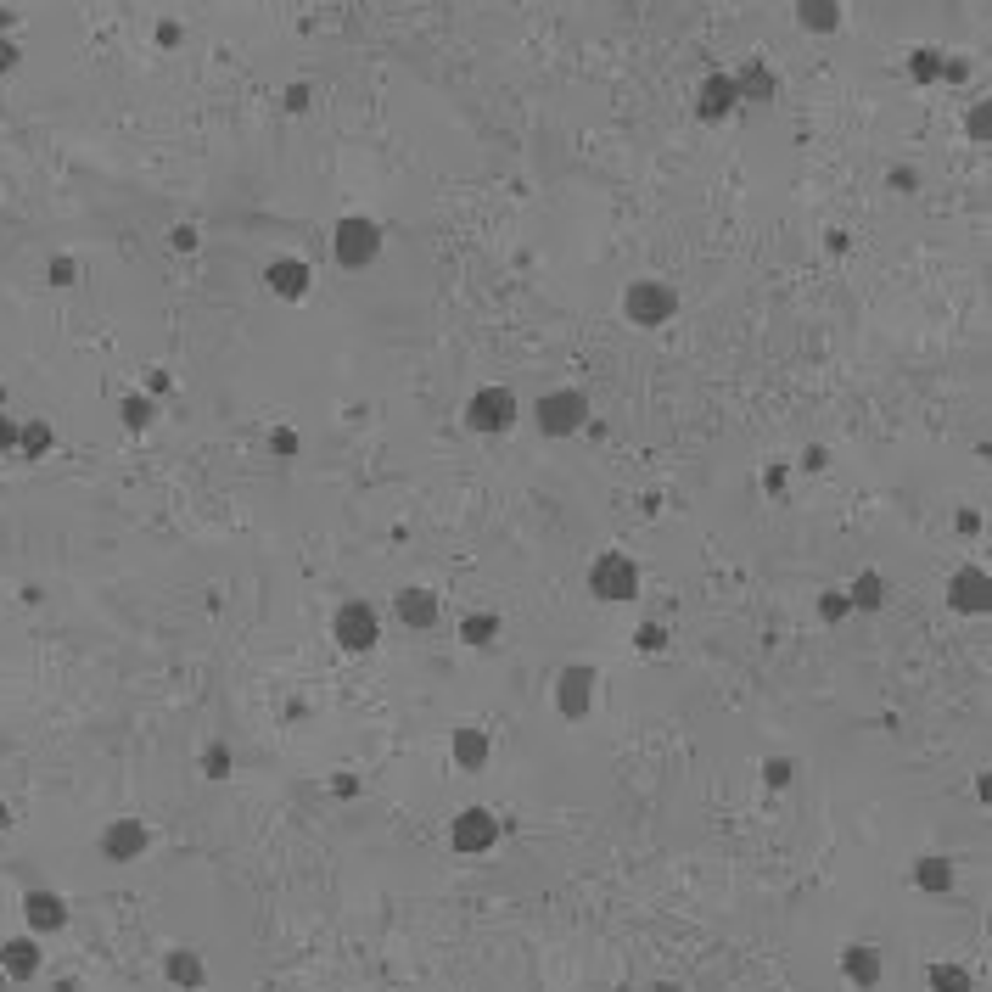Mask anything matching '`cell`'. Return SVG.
Here are the masks:
<instances>
[{"label":"cell","instance_id":"6da1fadb","mask_svg":"<svg viewBox=\"0 0 992 992\" xmlns=\"http://www.w3.org/2000/svg\"><path fill=\"white\" fill-rule=\"evenodd\" d=\"M639 561L623 550H606L595 555V567H589V595L600 600V606H628V600H639Z\"/></svg>","mask_w":992,"mask_h":992},{"label":"cell","instance_id":"7a4b0ae2","mask_svg":"<svg viewBox=\"0 0 992 992\" xmlns=\"http://www.w3.org/2000/svg\"><path fill=\"white\" fill-rule=\"evenodd\" d=\"M331 639H337V651L348 656H365L382 645V617H376V606L370 600H342L337 611H331Z\"/></svg>","mask_w":992,"mask_h":992},{"label":"cell","instance_id":"3957f363","mask_svg":"<svg viewBox=\"0 0 992 992\" xmlns=\"http://www.w3.org/2000/svg\"><path fill=\"white\" fill-rule=\"evenodd\" d=\"M516 421H522V398H516L511 387H477V393L466 398V426L477 438H499V432H511Z\"/></svg>","mask_w":992,"mask_h":992},{"label":"cell","instance_id":"277c9868","mask_svg":"<svg viewBox=\"0 0 992 992\" xmlns=\"http://www.w3.org/2000/svg\"><path fill=\"white\" fill-rule=\"evenodd\" d=\"M583 421H589V398L578 387H555L533 404V426H539L544 438H578Z\"/></svg>","mask_w":992,"mask_h":992},{"label":"cell","instance_id":"5b68a950","mask_svg":"<svg viewBox=\"0 0 992 992\" xmlns=\"http://www.w3.org/2000/svg\"><path fill=\"white\" fill-rule=\"evenodd\" d=\"M673 314H679V298H673V286H662V281H634L623 292V320L639 326V331L667 326Z\"/></svg>","mask_w":992,"mask_h":992},{"label":"cell","instance_id":"8992f818","mask_svg":"<svg viewBox=\"0 0 992 992\" xmlns=\"http://www.w3.org/2000/svg\"><path fill=\"white\" fill-rule=\"evenodd\" d=\"M449 847L460 858H488L499 847V819L488 808H460L449 819Z\"/></svg>","mask_w":992,"mask_h":992},{"label":"cell","instance_id":"52a82bcc","mask_svg":"<svg viewBox=\"0 0 992 992\" xmlns=\"http://www.w3.org/2000/svg\"><path fill=\"white\" fill-rule=\"evenodd\" d=\"M595 667L589 662H572V667H561L555 673V712L567 723H578V718H589V707H595Z\"/></svg>","mask_w":992,"mask_h":992},{"label":"cell","instance_id":"ba28073f","mask_svg":"<svg viewBox=\"0 0 992 992\" xmlns=\"http://www.w3.org/2000/svg\"><path fill=\"white\" fill-rule=\"evenodd\" d=\"M96 852L107 858V864H135V858H146L152 852V830H146L141 819H113L107 830H101V841H96Z\"/></svg>","mask_w":992,"mask_h":992},{"label":"cell","instance_id":"9c48e42d","mask_svg":"<svg viewBox=\"0 0 992 992\" xmlns=\"http://www.w3.org/2000/svg\"><path fill=\"white\" fill-rule=\"evenodd\" d=\"M393 611H398V628H410V634H432V628L443 623L438 589H421V583L398 589V595H393Z\"/></svg>","mask_w":992,"mask_h":992},{"label":"cell","instance_id":"30bf717a","mask_svg":"<svg viewBox=\"0 0 992 992\" xmlns=\"http://www.w3.org/2000/svg\"><path fill=\"white\" fill-rule=\"evenodd\" d=\"M948 606L959 611V617H987L992 606V578L987 567H959L948 578Z\"/></svg>","mask_w":992,"mask_h":992},{"label":"cell","instance_id":"8fae6325","mask_svg":"<svg viewBox=\"0 0 992 992\" xmlns=\"http://www.w3.org/2000/svg\"><path fill=\"white\" fill-rule=\"evenodd\" d=\"M68 920L73 914H68V897L62 892H45L40 886V892L23 897V925H29V936H40V942L45 936H57V931H68Z\"/></svg>","mask_w":992,"mask_h":992},{"label":"cell","instance_id":"7c38bea8","mask_svg":"<svg viewBox=\"0 0 992 992\" xmlns=\"http://www.w3.org/2000/svg\"><path fill=\"white\" fill-rule=\"evenodd\" d=\"M45 970V948H40V936H6L0 942V976L6 981H40Z\"/></svg>","mask_w":992,"mask_h":992},{"label":"cell","instance_id":"4fadbf2b","mask_svg":"<svg viewBox=\"0 0 992 992\" xmlns=\"http://www.w3.org/2000/svg\"><path fill=\"white\" fill-rule=\"evenodd\" d=\"M880 976H886V959H880L875 942H847V948H841V981H847L852 992H875Z\"/></svg>","mask_w":992,"mask_h":992},{"label":"cell","instance_id":"5bb4252c","mask_svg":"<svg viewBox=\"0 0 992 992\" xmlns=\"http://www.w3.org/2000/svg\"><path fill=\"white\" fill-rule=\"evenodd\" d=\"M449 757H454L460 774H482L488 757H494V740H488V729H477V723H460L449 735Z\"/></svg>","mask_w":992,"mask_h":992},{"label":"cell","instance_id":"9a60e30c","mask_svg":"<svg viewBox=\"0 0 992 992\" xmlns=\"http://www.w3.org/2000/svg\"><path fill=\"white\" fill-rule=\"evenodd\" d=\"M376 247H382V236H376L370 219H348L337 230V264H348V270H365L370 258H376Z\"/></svg>","mask_w":992,"mask_h":992},{"label":"cell","instance_id":"2e32d148","mask_svg":"<svg viewBox=\"0 0 992 992\" xmlns=\"http://www.w3.org/2000/svg\"><path fill=\"white\" fill-rule=\"evenodd\" d=\"M953 886H959V875H953V858H942V852H925V858H914V892L948 897Z\"/></svg>","mask_w":992,"mask_h":992},{"label":"cell","instance_id":"e0dca14e","mask_svg":"<svg viewBox=\"0 0 992 992\" xmlns=\"http://www.w3.org/2000/svg\"><path fill=\"white\" fill-rule=\"evenodd\" d=\"M163 976L174 981V992H202L208 987V964H202L197 948H174L169 959H163Z\"/></svg>","mask_w":992,"mask_h":992},{"label":"cell","instance_id":"ac0fdd59","mask_svg":"<svg viewBox=\"0 0 992 992\" xmlns=\"http://www.w3.org/2000/svg\"><path fill=\"white\" fill-rule=\"evenodd\" d=\"M264 281H270V292L286 298V303L309 298V264H298V258H275L270 270H264Z\"/></svg>","mask_w":992,"mask_h":992},{"label":"cell","instance_id":"d6986e66","mask_svg":"<svg viewBox=\"0 0 992 992\" xmlns=\"http://www.w3.org/2000/svg\"><path fill=\"white\" fill-rule=\"evenodd\" d=\"M51 449H57L51 421H23V426H17V460H45Z\"/></svg>","mask_w":992,"mask_h":992},{"label":"cell","instance_id":"ffe728a7","mask_svg":"<svg viewBox=\"0 0 992 992\" xmlns=\"http://www.w3.org/2000/svg\"><path fill=\"white\" fill-rule=\"evenodd\" d=\"M847 606L852 611H880L886 606V578H880V572H858V578L847 583Z\"/></svg>","mask_w":992,"mask_h":992},{"label":"cell","instance_id":"44dd1931","mask_svg":"<svg viewBox=\"0 0 992 992\" xmlns=\"http://www.w3.org/2000/svg\"><path fill=\"white\" fill-rule=\"evenodd\" d=\"M494 639H499L494 611H471V617H460V645H466V651H488Z\"/></svg>","mask_w":992,"mask_h":992},{"label":"cell","instance_id":"7402d4cb","mask_svg":"<svg viewBox=\"0 0 992 992\" xmlns=\"http://www.w3.org/2000/svg\"><path fill=\"white\" fill-rule=\"evenodd\" d=\"M925 987H931V992H976V976H970L964 964L942 959V964H931V970H925Z\"/></svg>","mask_w":992,"mask_h":992},{"label":"cell","instance_id":"603a6c76","mask_svg":"<svg viewBox=\"0 0 992 992\" xmlns=\"http://www.w3.org/2000/svg\"><path fill=\"white\" fill-rule=\"evenodd\" d=\"M118 421H124L129 432H141V426L157 421V404H152L146 393H135V398H124V404H118Z\"/></svg>","mask_w":992,"mask_h":992},{"label":"cell","instance_id":"cb8c5ba5","mask_svg":"<svg viewBox=\"0 0 992 992\" xmlns=\"http://www.w3.org/2000/svg\"><path fill=\"white\" fill-rule=\"evenodd\" d=\"M847 617H852V606H847V589H824V595H819V623L841 628Z\"/></svg>","mask_w":992,"mask_h":992},{"label":"cell","instance_id":"d4e9b609","mask_svg":"<svg viewBox=\"0 0 992 992\" xmlns=\"http://www.w3.org/2000/svg\"><path fill=\"white\" fill-rule=\"evenodd\" d=\"M634 645H639L645 656H662V651H667V628H662V623H639Z\"/></svg>","mask_w":992,"mask_h":992},{"label":"cell","instance_id":"484cf974","mask_svg":"<svg viewBox=\"0 0 992 992\" xmlns=\"http://www.w3.org/2000/svg\"><path fill=\"white\" fill-rule=\"evenodd\" d=\"M202 774H208V780H225V774H230V746H219V740H213L208 752H202Z\"/></svg>","mask_w":992,"mask_h":992},{"label":"cell","instance_id":"4316f807","mask_svg":"<svg viewBox=\"0 0 992 992\" xmlns=\"http://www.w3.org/2000/svg\"><path fill=\"white\" fill-rule=\"evenodd\" d=\"M791 757H768V763H763V780L768 785H774V791H785V785H791Z\"/></svg>","mask_w":992,"mask_h":992},{"label":"cell","instance_id":"83f0119b","mask_svg":"<svg viewBox=\"0 0 992 992\" xmlns=\"http://www.w3.org/2000/svg\"><path fill=\"white\" fill-rule=\"evenodd\" d=\"M270 449L281 454V460H292V454H298V432H292V426H275V432H270Z\"/></svg>","mask_w":992,"mask_h":992},{"label":"cell","instance_id":"f1b7e54d","mask_svg":"<svg viewBox=\"0 0 992 992\" xmlns=\"http://www.w3.org/2000/svg\"><path fill=\"white\" fill-rule=\"evenodd\" d=\"M17 426L23 421H12V415L0 410V454H17Z\"/></svg>","mask_w":992,"mask_h":992},{"label":"cell","instance_id":"f546056e","mask_svg":"<svg viewBox=\"0 0 992 992\" xmlns=\"http://www.w3.org/2000/svg\"><path fill=\"white\" fill-rule=\"evenodd\" d=\"M729 107V85H707V113H723Z\"/></svg>","mask_w":992,"mask_h":992},{"label":"cell","instance_id":"4dcf8cb0","mask_svg":"<svg viewBox=\"0 0 992 992\" xmlns=\"http://www.w3.org/2000/svg\"><path fill=\"white\" fill-rule=\"evenodd\" d=\"M331 796H359V774H337V780H331Z\"/></svg>","mask_w":992,"mask_h":992},{"label":"cell","instance_id":"1f68e13d","mask_svg":"<svg viewBox=\"0 0 992 992\" xmlns=\"http://www.w3.org/2000/svg\"><path fill=\"white\" fill-rule=\"evenodd\" d=\"M51 281H57V286L73 281V264H68V258H57V264H51Z\"/></svg>","mask_w":992,"mask_h":992},{"label":"cell","instance_id":"d6a6232c","mask_svg":"<svg viewBox=\"0 0 992 992\" xmlns=\"http://www.w3.org/2000/svg\"><path fill=\"white\" fill-rule=\"evenodd\" d=\"M824 466H830V454H824L819 443H813V449H808V471H824Z\"/></svg>","mask_w":992,"mask_h":992},{"label":"cell","instance_id":"836d02e7","mask_svg":"<svg viewBox=\"0 0 992 992\" xmlns=\"http://www.w3.org/2000/svg\"><path fill=\"white\" fill-rule=\"evenodd\" d=\"M645 992H684V987H679V981H651Z\"/></svg>","mask_w":992,"mask_h":992},{"label":"cell","instance_id":"e575fe53","mask_svg":"<svg viewBox=\"0 0 992 992\" xmlns=\"http://www.w3.org/2000/svg\"><path fill=\"white\" fill-rule=\"evenodd\" d=\"M6 824H12V808H6V802H0V830H6Z\"/></svg>","mask_w":992,"mask_h":992},{"label":"cell","instance_id":"d590c367","mask_svg":"<svg viewBox=\"0 0 992 992\" xmlns=\"http://www.w3.org/2000/svg\"><path fill=\"white\" fill-rule=\"evenodd\" d=\"M6 987H12V981H6V976H0V992H6Z\"/></svg>","mask_w":992,"mask_h":992}]
</instances>
